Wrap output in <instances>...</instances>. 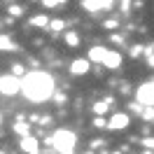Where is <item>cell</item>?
<instances>
[{
  "mask_svg": "<svg viewBox=\"0 0 154 154\" xmlns=\"http://www.w3.org/2000/svg\"><path fill=\"white\" fill-rule=\"evenodd\" d=\"M19 94H23L33 103H45V100H49V98L54 96V79H51V75L40 72V70L38 72H28V75H23V79H21Z\"/></svg>",
  "mask_w": 154,
  "mask_h": 154,
  "instance_id": "1",
  "label": "cell"
},
{
  "mask_svg": "<svg viewBox=\"0 0 154 154\" xmlns=\"http://www.w3.org/2000/svg\"><path fill=\"white\" fill-rule=\"evenodd\" d=\"M77 145V135L68 128H58L56 133L51 135V147L56 149L58 154H72Z\"/></svg>",
  "mask_w": 154,
  "mask_h": 154,
  "instance_id": "2",
  "label": "cell"
},
{
  "mask_svg": "<svg viewBox=\"0 0 154 154\" xmlns=\"http://www.w3.org/2000/svg\"><path fill=\"white\" fill-rule=\"evenodd\" d=\"M135 103L140 107H152L154 103V84L152 82H145V84H140L138 87V91H135Z\"/></svg>",
  "mask_w": 154,
  "mask_h": 154,
  "instance_id": "3",
  "label": "cell"
},
{
  "mask_svg": "<svg viewBox=\"0 0 154 154\" xmlns=\"http://www.w3.org/2000/svg\"><path fill=\"white\" fill-rule=\"evenodd\" d=\"M19 91H21V79H17V77H12V75L0 77V94L2 96H17Z\"/></svg>",
  "mask_w": 154,
  "mask_h": 154,
  "instance_id": "4",
  "label": "cell"
},
{
  "mask_svg": "<svg viewBox=\"0 0 154 154\" xmlns=\"http://www.w3.org/2000/svg\"><path fill=\"white\" fill-rule=\"evenodd\" d=\"M21 149L26 154H40V143L38 138H33V135H26V138H21Z\"/></svg>",
  "mask_w": 154,
  "mask_h": 154,
  "instance_id": "5",
  "label": "cell"
},
{
  "mask_svg": "<svg viewBox=\"0 0 154 154\" xmlns=\"http://www.w3.org/2000/svg\"><path fill=\"white\" fill-rule=\"evenodd\" d=\"M126 126H128V115H124V112H117V115L107 122V128H115V131H124Z\"/></svg>",
  "mask_w": 154,
  "mask_h": 154,
  "instance_id": "6",
  "label": "cell"
},
{
  "mask_svg": "<svg viewBox=\"0 0 154 154\" xmlns=\"http://www.w3.org/2000/svg\"><path fill=\"white\" fill-rule=\"evenodd\" d=\"M89 68H91V63H89L87 58H75V61L70 63V72H72V75H87Z\"/></svg>",
  "mask_w": 154,
  "mask_h": 154,
  "instance_id": "7",
  "label": "cell"
},
{
  "mask_svg": "<svg viewBox=\"0 0 154 154\" xmlns=\"http://www.w3.org/2000/svg\"><path fill=\"white\" fill-rule=\"evenodd\" d=\"M119 63H122V54H119V51H107L105 58H103V66L110 68V70H117Z\"/></svg>",
  "mask_w": 154,
  "mask_h": 154,
  "instance_id": "8",
  "label": "cell"
},
{
  "mask_svg": "<svg viewBox=\"0 0 154 154\" xmlns=\"http://www.w3.org/2000/svg\"><path fill=\"white\" fill-rule=\"evenodd\" d=\"M107 51H110V49H105V47H91L89 49V63H91V61H96V63H103V58H105V54Z\"/></svg>",
  "mask_w": 154,
  "mask_h": 154,
  "instance_id": "9",
  "label": "cell"
},
{
  "mask_svg": "<svg viewBox=\"0 0 154 154\" xmlns=\"http://www.w3.org/2000/svg\"><path fill=\"white\" fill-rule=\"evenodd\" d=\"M82 7L87 12H100V10H110L112 2H82Z\"/></svg>",
  "mask_w": 154,
  "mask_h": 154,
  "instance_id": "10",
  "label": "cell"
},
{
  "mask_svg": "<svg viewBox=\"0 0 154 154\" xmlns=\"http://www.w3.org/2000/svg\"><path fill=\"white\" fill-rule=\"evenodd\" d=\"M112 100L110 98H105V100H98V103H94V112H96V117H103L107 112V105H110Z\"/></svg>",
  "mask_w": 154,
  "mask_h": 154,
  "instance_id": "11",
  "label": "cell"
},
{
  "mask_svg": "<svg viewBox=\"0 0 154 154\" xmlns=\"http://www.w3.org/2000/svg\"><path fill=\"white\" fill-rule=\"evenodd\" d=\"M66 45L68 47H77L79 45V35H77L75 30H68L66 33Z\"/></svg>",
  "mask_w": 154,
  "mask_h": 154,
  "instance_id": "12",
  "label": "cell"
},
{
  "mask_svg": "<svg viewBox=\"0 0 154 154\" xmlns=\"http://www.w3.org/2000/svg\"><path fill=\"white\" fill-rule=\"evenodd\" d=\"M30 26H49V14H38L30 19Z\"/></svg>",
  "mask_w": 154,
  "mask_h": 154,
  "instance_id": "13",
  "label": "cell"
},
{
  "mask_svg": "<svg viewBox=\"0 0 154 154\" xmlns=\"http://www.w3.org/2000/svg\"><path fill=\"white\" fill-rule=\"evenodd\" d=\"M14 131H17L21 138H26V135H30V126L23 124V122H19V124H14Z\"/></svg>",
  "mask_w": 154,
  "mask_h": 154,
  "instance_id": "14",
  "label": "cell"
},
{
  "mask_svg": "<svg viewBox=\"0 0 154 154\" xmlns=\"http://www.w3.org/2000/svg\"><path fill=\"white\" fill-rule=\"evenodd\" d=\"M49 30H54V33H61V30L66 28V23H63V21L61 19H56V21H49V26H47Z\"/></svg>",
  "mask_w": 154,
  "mask_h": 154,
  "instance_id": "15",
  "label": "cell"
},
{
  "mask_svg": "<svg viewBox=\"0 0 154 154\" xmlns=\"http://www.w3.org/2000/svg\"><path fill=\"white\" fill-rule=\"evenodd\" d=\"M2 49H14V45L10 42V38H5V35H0V51Z\"/></svg>",
  "mask_w": 154,
  "mask_h": 154,
  "instance_id": "16",
  "label": "cell"
},
{
  "mask_svg": "<svg viewBox=\"0 0 154 154\" xmlns=\"http://www.w3.org/2000/svg\"><path fill=\"white\" fill-rule=\"evenodd\" d=\"M94 126H96V128H105L107 122L103 119V117H96V119H94Z\"/></svg>",
  "mask_w": 154,
  "mask_h": 154,
  "instance_id": "17",
  "label": "cell"
},
{
  "mask_svg": "<svg viewBox=\"0 0 154 154\" xmlns=\"http://www.w3.org/2000/svg\"><path fill=\"white\" fill-rule=\"evenodd\" d=\"M145 58H147V66H152V63H154V56H152V47H147V49H145Z\"/></svg>",
  "mask_w": 154,
  "mask_h": 154,
  "instance_id": "18",
  "label": "cell"
},
{
  "mask_svg": "<svg viewBox=\"0 0 154 154\" xmlns=\"http://www.w3.org/2000/svg\"><path fill=\"white\" fill-rule=\"evenodd\" d=\"M143 145L147 147V152H152V147H154V140H152V138H145V140H143Z\"/></svg>",
  "mask_w": 154,
  "mask_h": 154,
  "instance_id": "19",
  "label": "cell"
},
{
  "mask_svg": "<svg viewBox=\"0 0 154 154\" xmlns=\"http://www.w3.org/2000/svg\"><path fill=\"white\" fill-rule=\"evenodd\" d=\"M145 119H147V122H152V107H145Z\"/></svg>",
  "mask_w": 154,
  "mask_h": 154,
  "instance_id": "20",
  "label": "cell"
},
{
  "mask_svg": "<svg viewBox=\"0 0 154 154\" xmlns=\"http://www.w3.org/2000/svg\"><path fill=\"white\" fill-rule=\"evenodd\" d=\"M140 51H143V47H133V49H131V56H138Z\"/></svg>",
  "mask_w": 154,
  "mask_h": 154,
  "instance_id": "21",
  "label": "cell"
},
{
  "mask_svg": "<svg viewBox=\"0 0 154 154\" xmlns=\"http://www.w3.org/2000/svg\"><path fill=\"white\" fill-rule=\"evenodd\" d=\"M0 124H2V115H0Z\"/></svg>",
  "mask_w": 154,
  "mask_h": 154,
  "instance_id": "22",
  "label": "cell"
},
{
  "mask_svg": "<svg viewBox=\"0 0 154 154\" xmlns=\"http://www.w3.org/2000/svg\"><path fill=\"white\" fill-rule=\"evenodd\" d=\"M145 154H152V152H145Z\"/></svg>",
  "mask_w": 154,
  "mask_h": 154,
  "instance_id": "23",
  "label": "cell"
},
{
  "mask_svg": "<svg viewBox=\"0 0 154 154\" xmlns=\"http://www.w3.org/2000/svg\"><path fill=\"white\" fill-rule=\"evenodd\" d=\"M87 154H91V152H87Z\"/></svg>",
  "mask_w": 154,
  "mask_h": 154,
  "instance_id": "24",
  "label": "cell"
}]
</instances>
